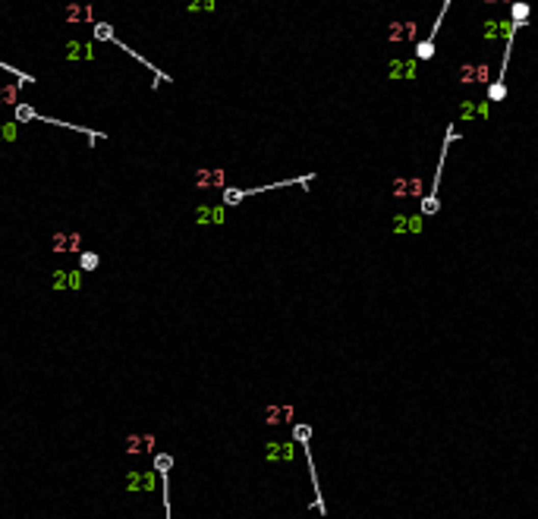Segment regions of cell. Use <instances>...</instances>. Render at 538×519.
I'll list each match as a JSON object with an SVG mask.
<instances>
[{"instance_id": "9c48e42d", "label": "cell", "mask_w": 538, "mask_h": 519, "mask_svg": "<svg viewBox=\"0 0 538 519\" xmlns=\"http://www.w3.org/2000/svg\"><path fill=\"white\" fill-rule=\"evenodd\" d=\"M63 16L69 22H88L91 19V7H79V4H69L66 10H63Z\"/></svg>"}, {"instance_id": "2e32d148", "label": "cell", "mask_w": 538, "mask_h": 519, "mask_svg": "<svg viewBox=\"0 0 538 519\" xmlns=\"http://www.w3.org/2000/svg\"><path fill=\"white\" fill-rule=\"evenodd\" d=\"M293 437L299 440V444H305V440H312V425H293Z\"/></svg>"}, {"instance_id": "ac0fdd59", "label": "cell", "mask_w": 538, "mask_h": 519, "mask_svg": "<svg viewBox=\"0 0 538 519\" xmlns=\"http://www.w3.org/2000/svg\"><path fill=\"white\" fill-rule=\"evenodd\" d=\"M82 268H85V271H91V268H98V255H91V252H85V255H82Z\"/></svg>"}, {"instance_id": "277c9868", "label": "cell", "mask_w": 538, "mask_h": 519, "mask_svg": "<svg viewBox=\"0 0 538 519\" xmlns=\"http://www.w3.org/2000/svg\"><path fill=\"white\" fill-rule=\"evenodd\" d=\"M450 4H453V0H444V4H441V10H438V16H434V25H431V32H428V35H425V38L419 41V47H416V57H419L422 63L434 57V41H438V32H441V22H444V16H447V10H450Z\"/></svg>"}, {"instance_id": "8992f818", "label": "cell", "mask_w": 538, "mask_h": 519, "mask_svg": "<svg viewBox=\"0 0 538 519\" xmlns=\"http://www.w3.org/2000/svg\"><path fill=\"white\" fill-rule=\"evenodd\" d=\"M50 249H54V252H79V249H82V236H79V233L60 230V233L50 236Z\"/></svg>"}, {"instance_id": "ba28073f", "label": "cell", "mask_w": 538, "mask_h": 519, "mask_svg": "<svg viewBox=\"0 0 538 519\" xmlns=\"http://www.w3.org/2000/svg\"><path fill=\"white\" fill-rule=\"evenodd\" d=\"M82 287V274L79 271H54L50 274V290H79Z\"/></svg>"}, {"instance_id": "7a4b0ae2", "label": "cell", "mask_w": 538, "mask_h": 519, "mask_svg": "<svg viewBox=\"0 0 538 519\" xmlns=\"http://www.w3.org/2000/svg\"><path fill=\"white\" fill-rule=\"evenodd\" d=\"M526 22H510V32H507V44H504V60H500V72H497V79L488 85V101H504L507 95V66H510V57H513V38H516V32L523 29Z\"/></svg>"}, {"instance_id": "6da1fadb", "label": "cell", "mask_w": 538, "mask_h": 519, "mask_svg": "<svg viewBox=\"0 0 538 519\" xmlns=\"http://www.w3.org/2000/svg\"><path fill=\"white\" fill-rule=\"evenodd\" d=\"M456 139H459L456 126H447V133H444V145H441V154H438V170H434V176H431V189L425 192V198H422V214H425V217H434V214L441 211V198H438L441 173H444V161H447V151H450V145H453Z\"/></svg>"}, {"instance_id": "5b68a950", "label": "cell", "mask_w": 538, "mask_h": 519, "mask_svg": "<svg viewBox=\"0 0 538 519\" xmlns=\"http://www.w3.org/2000/svg\"><path fill=\"white\" fill-rule=\"evenodd\" d=\"M123 488L126 491H155L158 488V475L155 472H126L123 475Z\"/></svg>"}, {"instance_id": "ffe728a7", "label": "cell", "mask_w": 538, "mask_h": 519, "mask_svg": "<svg viewBox=\"0 0 538 519\" xmlns=\"http://www.w3.org/2000/svg\"><path fill=\"white\" fill-rule=\"evenodd\" d=\"M16 117H19V120H32L35 114H32V110H29V107H19V110H16Z\"/></svg>"}, {"instance_id": "7c38bea8", "label": "cell", "mask_w": 538, "mask_h": 519, "mask_svg": "<svg viewBox=\"0 0 538 519\" xmlns=\"http://www.w3.org/2000/svg\"><path fill=\"white\" fill-rule=\"evenodd\" d=\"M529 13H532V7L526 4V0H513V7H510V19L513 22H526Z\"/></svg>"}, {"instance_id": "3957f363", "label": "cell", "mask_w": 538, "mask_h": 519, "mask_svg": "<svg viewBox=\"0 0 538 519\" xmlns=\"http://www.w3.org/2000/svg\"><path fill=\"white\" fill-rule=\"evenodd\" d=\"M312 179H315V173H309V176H299V179H280V183H271V186H262V189H224V205H236V201H243L246 195L271 192V189H284V186H309Z\"/></svg>"}, {"instance_id": "e0dca14e", "label": "cell", "mask_w": 538, "mask_h": 519, "mask_svg": "<svg viewBox=\"0 0 538 519\" xmlns=\"http://www.w3.org/2000/svg\"><path fill=\"white\" fill-rule=\"evenodd\" d=\"M16 139V126L13 123H0V142H13Z\"/></svg>"}, {"instance_id": "30bf717a", "label": "cell", "mask_w": 538, "mask_h": 519, "mask_svg": "<svg viewBox=\"0 0 538 519\" xmlns=\"http://www.w3.org/2000/svg\"><path fill=\"white\" fill-rule=\"evenodd\" d=\"M66 54H69V60H91V57H95V47L76 41V44H69V47H66Z\"/></svg>"}, {"instance_id": "5bb4252c", "label": "cell", "mask_w": 538, "mask_h": 519, "mask_svg": "<svg viewBox=\"0 0 538 519\" xmlns=\"http://www.w3.org/2000/svg\"><path fill=\"white\" fill-rule=\"evenodd\" d=\"M195 183H198L201 189H205V186H217V183H220V173H214V170H201Z\"/></svg>"}, {"instance_id": "9a60e30c", "label": "cell", "mask_w": 538, "mask_h": 519, "mask_svg": "<svg viewBox=\"0 0 538 519\" xmlns=\"http://www.w3.org/2000/svg\"><path fill=\"white\" fill-rule=\"evenodd\" d=\"M19 98V88L16 85H0V104H13Z\"/></svg>"}, {"instance_id": "d6986e66", "label": "cell", "mask_w": 538, "mask_h": 519, "mask_svg": "<svg viewBox=\"0 0 538 519\" xmlns=\"http://www.w3.org/2000/svg\"><path fill=\"white\" fill-rule=\"evenodd\" d=\"M155 469H158V472H167V469H170V456H158V459H155Z\"/></svg>"}, {"instance_id": "4fadbf2b", "label": "cell", "mask_w": 538, "mask_h": 519, "mask_svg": "<svg viewBox=\"0 0 538 519\" xmlns=\"http://www.w3.org/2000/svg\"><path fill=\"white\" fill-rule=\"evenodd\" d=\"M265 419H268L271 425H274V422H284V419H293V409H290V406H284V409H274V406H271V409L265 412Z\"/></svg>"}, {"instance_id": "8fae6325", "label": "cell", "mask_w": 538, "mask_h": 519, "mask_svg": "<svg viewBox=\"0 0 538 519\" xmlns=\"http://www.w3.org/2000/svg\"><path fill=\"white\" fill-rule=\"evenodd\" d=\"M268 459H293V444H268Z\"/></svg>"}, {"instance_id": "52a82bcc", "label": "cell", "mask_w": 538, "mask_h": 519, "mask_svg": "<svg viewBox=\"0 0 538 519\" xmlns=\"http://www.w3.org/2000/svg\"><path fill=\"white\" fill-rule=\"evenodd\" d=\"M123 450H126V453H151V450H155V434H142V431L126 434Z\"/></svg>"}]
</instances>
